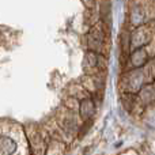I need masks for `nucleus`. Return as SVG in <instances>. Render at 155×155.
Segmentation results:
<instances>
[{"label": "nucleus", "instance_id": "obj_1", "mask_svg": "<svg viewBox=\"0 0 155 155\" xmlns=\"http://www.w3.org/2000/svg\"><path fill=\"white\" fill-rule=\"evenodd\" d=\"M0 155H30L29 140L21 125L11 121L0 124Z\"/></svg>", "mask_w": 155, "mask_h": 155}, {"label": "nucleus", "instance_id": "obj_5", "mask_svg": "<svg viewBox=\"0 0 155 155\" xmlns=\"http://www.w3.org/2000/svg\"><path fill=\"white\" fill-rule=\"evenodd\" d=\"M146 19H147L146 10L142 5H135L131 11V23L135 25V26H139V25L144 23Z\"/></svg>", "mask_w": 155, "mask_h": 155}, {"label": "nucleus", "instance_id": "obj_4", "mask_svg": "<svg viewBox=\"0 0 155 155\" xmlns=\"http://www.w3.org/2000/svg\"><path fill=\"white\" fill-rule=\"evenodd\" d=\"M102 44H104V33L99 27H95L88 34V45L94 52H97L102 48Z\"/></svg>", "mask_w": 155, "mask_h": 155}, {"label": "nucleus", "instance_id": "obj_6", "mask_svg": "<svg viewBox=\"0 0 155 155\" xmlns=\"http://www.w3.org/2000/svg\"><path fill=\"white\" fill-rule=\"evenodd\" d=\"M131 61L134 65L136 67H142L146 61H147V53H146L144 49H136V51L132 53Z\"/></svg>", "mask_w": 155, "mask_h": 155}, {"label": "nucleus", "instance_id": "obj_3", "mask_svg": "<svg viewBox=\"0 0 155 155\" xmlns=\"http://www.w3.org/2000/svg\"><path fill=\"white\" fill-rule=\"evenodd\" d=\"M144 72H146V71L139 70V71H134L132 74H129V75L127 76L125 83H124V86H125L127 90L132 91V93H135V91L139 90V88L143 86L144 80H146Z\"/></svg>", "mask_w": 155, "mask_h": 155}, {"label": "nucleus", "instance_id": "obj_2", "mask_svg": "<svg viewBox=\"0 0 155 155\" xmlns=\"http://www.w3.org/2000/svg\"><path fill=\"white\" fill-rule=\"evenodd\" d=\"M151 40V31L147 26H140L132 33L131 35V46L132 49H139L148 44Z\"/></svg>", "mask_w": 155, "mask_h": 155}]
</instances>
